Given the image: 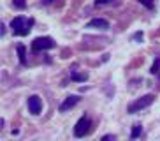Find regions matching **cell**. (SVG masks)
<instances>
[{
    "instance_id": "e0dca14e",
    "label": "cell",
    "mask_w": 160,
    "mask_h": 141,
    "mask_svg": "<svg viewBox=\"0 0 160 141\" xmlns=\"http://www.w3.org/2000/svg\"><path fill=\"white\" fill-rule=\"evenodd\" d=\"M51 2H55V0H42V4L48 5V4H51Z\"/></svg>"
},
{
    "instance_id": "7a4b0ae2",
    "label": "cell",
    "mask_w": 160,
    "mask_h": 141,
    "mask_svg": "<svg viewBox=\"0 0 160 141\" xmlns=\"http://www.w3.org/2000/svg\"><path fill=\"white\" fill-rule=\"evenodd\" d=\"M155 101V95L153 94H148V95H142L141 99H137L136 102H132L130 106H128V113H137V111H141V109L148 108V106H151V102Z\"/></svg>"
},
{
    "instance_id": "5bb4252c",
    "label": "cell",
    "mask_w": 160,
    "mask_h": 141,
    "mask_svg": "<svg viewBox=\"0 0 160 141\" xmlns=\"http://www.w3.org/2000/svg\"><path fill=\"white\" fill-rule=\"evenodd\" d=\"M114 0H95V5L99 7V5H106V4H113Z\"/></svg>"
},
{
    "instance_id": "8992f818",
    "label": "cell",
    "mask_w": 160,
    "mask_h": 141,
    "mask_svg": "<svg viewBox=\"0 0 160 141\" xmlns=\"http://www.w3.org/2000/svg\"><path fill=\"white\" fill-rule=\"evenodd\" d=\"M86 28H99V30H108L109 28V21L104 18H93L86 23Z\"/></svg>"
},
{
    "instance_id": "8fae6325",
    "label": "cell",
    "mask_w": 160,
    "mask_h": 141,
    "mask_svg": "<svg viewBox=\"0 0 160 141\" xmlns=\"http://www.w3.org/2000/svg\"><path fill=\"white\" fill-rule=\"evenodd\" d=\"M150 72H151V74H157V72H160V58H157V60L153 62V65H151Z\"/></svg>"
},
{
    "instance_id": "3957f363",
    "label": "cell",
    "mask_w": 160,
    "mask_h": 141,
    "mask_svg": "<svg viewBox=\"0 0 160 141\" xmlns=\"http://www.w3.org/2000/svg\"><path fill=\"white\" fill-rule=\"evenodd\" d=\"M51 48H55V41H53L51 37H37L32 42V51L33 53L44 51V50H51Z\"/></svg>"
},
{
    "instance_id": "9a60e30c",
    "label": "cell",
    "mask_w": 160,
    "mask_h": 141,
    "mask_svg": "<svg viewBox=\"0 0 160 141\" xmlns=\"http://www.w3.org/2000/svg\"><path fill=\"white\" fill-rule=\"evenodd\" d=\"M134 41H142V32L134 34Z\"/></svg>"
},
{
    "instance_id": "30bf717a",
    "label": "cell",
    "mask_w": 160,
    "mask_h": 141,
    "mask_svg": "<svg viewBox=\"0 0 160 141\" xmlns=\"http://www.w3.org/2000/svg\"><path fill=\"white\" fill-rule=\"evenodd\" d=\"M141 132H142V127L139 125V123H136V125L132 127V132H130V139H136V138L141 136Z\"/></svg>"
},
{
    "instance_id": "7c38bea8",
    "label": "cell",
    "mask_w": 160,
    "mask_h": 141,
    "mask_svg": "<svg viewBox=\"0 0 160 141\" xmlns=\"http://www.w3.org/2000/svg\"><path fill=\"white\" fill-rule=\"evenodd\" d=\"M12 4H14L16 9H25L27 7V2L25 0H12Z\"/></svg>"
},
{
    "instance_id": "6da1fadb",
    "label": "cell",
    "mask_w": 160,
    "mask_h": 141,
    "mask_svg": "<svg viewBox=\"0 0 160 141\" xmlns=\"http://www.w3.org/2000/svg\"><path fill=\"white\" fill-rule=\"evenodd\" d=\"M32 25H33V19H27L23 16H18L11 21V30L14 35H19V37H23V35H28V32L32 30Z\"/></svg>"
},
{
    "instance_id": "ba28073f",
    "label": "cell",
    "mask_w": 160,
    "mask_h": 141,
    "mask_svg": "<svg viewBox=\"0 0 160 141\" xmlns=\"http://www.w3.org/2000/svg\"><path fill=\"white\" fill-rule=\"evenodd\" d=\"M16 50H18L19 62L25 65V64H27V50H25V46H23V44H18V48H16Z\"/></svg>"
},
{
    "instance_id": "277c9868",
    "label": "cell",
    "mask_w": 160,
    "mask_h": 141,
    "mask_svg": "<svg viewBox=\"0 0 160 141\" xmlns=\"http://www.w3.org/2000/svg\"><path fill=\"white\" fill-rule=\"evenodd\" d=\"M88 131H90V118L88 117H81L79 120H78V123L74 125V136L76 138H83Z\"/></svg>"
},
{
    "instance_id": "5b68a950",
    "label": "cell",
    "mask_w": 160,
    "mask_h": 141,
    "mask_svg": "<svg viewBox=\"0 0 160 141\" xmlns=\"http://www.w3.org/2000/svg\"><path fill=\"white\" fill-rule=\"evenodd\" d=\"M41 109H42V102H41V99H39L37 95H30V97H28V111L32 113V115H39Z\"/></svg>"
},
{
    "instance_id": "52a82bcc",
    "label": "cell",
    "mask_w": 160,
    "mask_h": 141,
    "mask_svg": "<svg viewBox=\"0 0 160 141\" xmlns=\"http://www.w3.org/2000/svg\"><path fill=\"white\" fill-rule=\"evenodd\" d=\"M78 102H79V97H78V95H71V97H67L65 101H63V102L60 104V111H62V113L69 111V109L74 108V106H76Z\"/></svg>"
},
{
    "instance_id": "2e32d148",
    "label": "cell",
    "mask_w": 160,
    "mask_h": 141,
    "mask_svg": "<svg viewBox=\"0 0 160 141\" xmlns=\"http://www.w3.org/2000/svg\"><path fill=\"white\" fill-rule=\"evenodd\" d=\"M102 139H114V136H113V134H106V136H104Z\"/></svg>"
},
{
    "instance_id": "9c48e42d",
    "label": "cell",
    "mask_w": 160,
    "mask_h": 141,
    "mask_svg": "<svg viewBox=\"0 0 160 141\" xmlns=\"http://www.w3.org/2000/svg\"><path fill=\"white\" fill-rule=\"evenodd\" d=\"M71 80L72 81H86L88 80V74L86 72H83V74H79V72H71Z\"/></svg>"
},
{
    "instance_id": "4fadbf2b",
    "label": "cell",
    "mask_w": 160,
    "mask_h": 141,
    "mask_svg": "<svg viewBox=\"0 0 160 141\" xmlns=\"http://www.w3.org/2000/svg\"><path fill=\"white\" fill-rule=\"evenodd\" d=\"M139 4L144 5L146 9H153V7H155V4H153L151 0H139Z\"/></svg>"
}]
</instances>
